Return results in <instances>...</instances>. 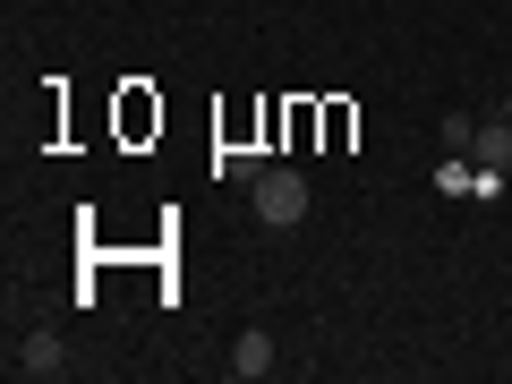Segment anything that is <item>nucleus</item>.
I'll list each match as a JSON object with an SVG mask.
<instances>
[{"instance_id": "39448f33", "label": "nucleus", "mask_w": 512, "mask_h": 384, "mask_svg": "<svg viewBox=\"0 0 512 384\" xmlns=\"http://www.w3.org/2000/svg\"><path fill=\"white\" fill-rule=\"evenodd\" d=\"M436 137H444V154H470L478 120H470V111H444V128H436Z\"/></svg>"}, {"instance_id": "7ed1b4c3", "label": "nucleus", "mask_w": 512, "mask_h": 384, "mask_svg": "<svg viewBox=\"0 0 512 384\" xmlns=\"http://www.w3.org/2000/svg\"><path fill=\"white\" fill-rule=\"evenodd\" d=\"M274 367H282V359H274V333H265V325H248V333L231 342V376L256 384V376H274Z\"/></svg>"}, {"instance_id": "20e7f679", "label": "nucleus", "mask_w": 512, "mask_h": 384, "mask_svg": "<svg viewBox=\"0 0 512 384\" xmlns=\"http://www.w3.org/2000/svg\"><path fill=\"white\" fill-rule=\"evenodd\" d=\"M470 154H478V163H487V171H504V163H512V120H504V111H487V120H478Z\"/></svg>"}, {"instance_id": "423d86ee", "label": "nucleus", "mask_w": 512, "mask_h": 384, "mask_svg": "<svg viewBox=\"0 0 512 384\" xmlns=\"http://www.w3.org/2000/svg\"><path fill=\"white\" fill-rule=\"evenodd\" d=\"M436 188H444V197H461V188H478V171H470V163H444Z\"/></svg>"}, {"instance_id": "f257e3e1", "label": "nucleus", "mask_w": 512, "mask_h": 384, "mask_svg": "<svg viewBox=\"0 0 512 384\" xmlns=\"http://www.w3.org/2000/svg\"><path fill=\"white\" fill-rule=\"evenodd\" d=\"M248 197H256V222H265V231H299V222H308V180H299L291 163H265L248 180Z\"/></svg>"}, {"instance_id": "0eeeda50", "label": "nucleus", "mask_w": 512, "mask_h": 384, "mask_svg": "<svg viewBox=\"0 0 512 384\" xmlns=\"http://www.w3.org/2000/svg\"><path fill=\"white\" fill-rule=\"evenodd\" d=\"M495 111H504V120H512V86H504V103H495Z\"/></svg>"}, {"instance_id": "f03ea898", "label": "nucleus", "mask_w": 512, "mask_h": 384, "mask_svg": "<svg viewBox=\"0 0 512 384\" xmlns=\"http://www.w3.org/2000/svg\"><path fill=\"white\" fill-rule=\"evenodd\" d=\"M9 376H35V384L69 376V342H60V333H26V342H9Z\"/></svg>"}]
</instances>
